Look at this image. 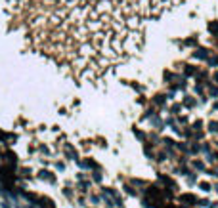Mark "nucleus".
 I'll use <instances>...</instances> for the list:
<instances>
[{
  "label": "nucleus",
  "instance_id": "1",
  "mask_svg": "<svg viewBox=\"0 0 218 208\" xmlns=\"http://www.w3.org/2000/svg\"><path fill=\"white\" fill-rule=\"evenodd\" d=\"M27 46L78 82H98L146 44L148 25L187 0H4Z\"/></svg>",
  "mask_w": 218,
  "mask_h": 208
}]
</instances>
